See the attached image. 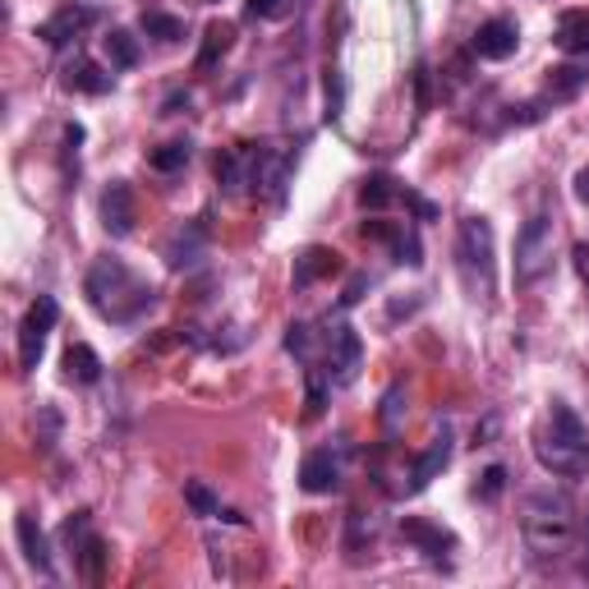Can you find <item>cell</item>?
<instances>
[{
  "label": "cell",
  "instance_id": "29",
  "mask_svg": "<svg viewBox=\"0 0 589 589\" xmlns=\"http://www.w3.org/2000/svg\"><path fill=\"white\" fill-rule=\"evenodd\" d=\"M184 502L194 507L199 516H221V502L203 489V483H184Z\"/></svg>",
  "mask_w": 589,
  "mask_h": 589
},
{
  "label": "cell",
  "instance_id": "3",
  "mask_svg": "<svg viewBox=\"0 0 589 589\" xmlns=\"http://www.w3.org/2000/svg\"><path fill=\"white\" fill-rule=\"evenodd\" d=\"M456 277L474 304H493L497 259H493V226L489 217H460L456 226Z\"/></svg>",
  "mask_w": 589,
  "mask_h": 589
},
{
  "label": "cell",
  "instance_id": "4",
  "mask_svg": "<svg viewBox=\"0 0 589 589\" xmlns=\"http://www.w3.org/2000/svg\"><path fill=\"white\" fill-rule=\"evenodd\" d=\"M534 456H539L543 470H553L562 479L589 474V433H585V424L566 401H553L549 429H543V437L534 442Z\"/></svg>",
  "mask_w": 589,
  "mask_h": 589
},
{
  "label": "cell",
  "instance_id": "25",
  "mask_svg": "<svg viewBox=\"0 0 589 589\" xmlns=\"http://www.w3.org/2000/svg\"><path fill=\"white\" fill-rule=\"evenodd\" d=\"M230 41H236V28H230V24H213V28H207L203 51H199V70H213L217 60L230 51Z\"/></svg>",
  "mask_w": 589,
  "mask_h": 589
},
{
  "label": "cell",
  "instance_id": "8",
  "mask_svg": "<svg viewBox=\"0 0 589 589\" xmlns=\"http://www.w3.org/2000/svg\"><path fill=\"white\" fill-rule=\"evenodd\" d=\"M134 221H139L134 189L124 184V180H111L107 194H101V226H107V236L124 240V236H134Z\"/></svg>",
  "mask_w": 589,
  "mask_h": 589
},
{
  "label": "cell",
  "instance_id": "23",
  "mask_svg": "<svg viewBox=\"0 0 589 589\" xmlns=\"http://www.w3.org/2000/svg\"><path fill=\"white\" fill-rule=\"evenodd\" d=\"M396 199H401V189H396L392 176H369L360 184V207L364 213H383V207H392Z\"/></svg>",
  "mask_w": 589,
  "mask_h": 589
},
{
  "label": "cell",
  "instance_id": "28",
  "mask_svg": "<svg viewBox=\"0 0 589 589\" xmlns=\"http://www.w3.org/2000/svg\"><path fill=\"white\" fill-rule=\"evenodd\" d=\"M101 557H107V549H101V539L88 534V543L79 549V566H83V576L88 580H101Z\"/></svg>",
  "mask_w": 589,
  "mask_h": 589
},
{
  "label": "cell",
  "instance_id": "34",
  "mask_svg": "<svg viewBox=\"0 0 589 589\" xmlns=\"http://www.w3.org/2000/svg\"><path fill=\"white\" fill-rule=\"evenodd\" d=\"M572 259H576V272H580V281L589 286V244H576V254H572Z\"/></svg>",
  "mask_w": 589,
  "mask_h": 589
},
{
  "label": "cell",
  "instance_id": "24",
  "mask_svg": "<svg viewBox=\"0 0 589 589\" xmlns=\"http://www.w3.org/2000/svg\"><path fill=\"white\" fill-rule=\"evenodd\" d=\"M139 28L147 33V37H157V41H180L184 37V19H176V14H161V10H143V19H139Z\"/></svg>",
  "mask_w": 589,
  "mask_h": 589
},
{
  "label": "cell",
  "instance_id": "11",
  "mask_svg": "<svg viewBox=\"0 0 589 589\" xmlns=\"http://www.w3.org/2000/svg\"><path fill=\"white\" fill-rule=\"evenodd\" d=\"M341 474H346V466H341V456H336L332 447L309 452L304 466H300V489L304 493H336L341 489Z\"/></svg>",
  "mask_w": 589,
  "mask_h": 589
},
{
  "label": "cell",
  "instance_id": "21",
  "mask_svg": "<svg viewBox=\"0 0 589 589\" xmlns=\"http://www.w3.org/2000/svg\"><path fill=\"white\" fill-rule=\"evenodd\" d=\"M101 47H107V60H111V70H134L139 65V37L134 33H124V28H111L107 37H101Z\"/></svg>",
  "mask_w": 589,
  "mask_h": 589
},
{
  "label": "cell",
  "instance_id": "22",
  "mask_svg": "<svg viewBox=\"0 0 589 589\" xmlns=\"http://www.w3.org/2000/svg\"><path fill=\"white\" fill-rule=\"evenodd\" d=\"M189 157H194V143H189V139H171V143H161L157 153L147 157V166L161 171V176H176V171H184V166H189Z\"/></svg>",
  "mask_w": 589,
  "mask_h": 589
},
{
  "label": "cell",
  "instance_id": "2",
  "mask_svg": "<svg viewBox=\"0 0 589 589\" xmlns=\"http://www.w3.org/2000/svg\"><path fill=\"white\" fill-rule=\"evenodd\" d=\"M520 539L539 562H557L572 553L576 543V507L566 493L543 489L525 502V516H520Z\"/></svg>",
  "mask_w": 589,
  "mask_h": 589
},
{
  "label": "cell",
  "instance_id": "12",
  "mask_svg": "<svg viewBox=\"0 0 589 589\" xmlns=\"http://www.w3.org/2000/svg\"><path fill=\"white\" fill-rule=\"evenodd\" d=\"M93 19H97V10H88V5H74V0H70V5H60V10L47 19V24L37 28V37L47 41V47H65V41H74L83 28L93 24Z\"/></svg>",
  "mask_w": 589,
  "mask_h": 589
},
{
  "label": "cell",
  "instance_id": "36",
  "mask_svg": "<svg viewBox=\"0 0 589 589\" xmlns=\"http://www.w3.org/2000/svg\"><path fill=\"white\" fill-rule=\"evenodd\" d=\"M180 107H189V93H176V97H166V116H176Z\"/></svg>",
  "mask_w": 589,
  "mask_h": 589
},
{
  "label": "cell",
  "instance_id": "30",
  "mask_svg": "<svg viewBox=\"0 0 589 589\" xmlns=\"http://www.w3.org/2000/svg\"><path fill=\"white\" fill-rule=\"evenodd\" d=\"M360 236L396 249V244H401V236H406V226H392V221H364V226H360Z\"/></svg>",
  "mask_w": 589,
  "mask_h": 589
},
{
  "label": "cell",
  "instance_id": "9",
  "mask_svg": "<svg viewBox=\"0 0 589 589\" xmlns=\"http://www.w3.org/2000/svg\"><path fill=\"white\" fill-rule=\"evenodd\" d=\"M447 466H452V429L442 424V429L433 433V442L424 447V456L414 460V470H410V483H406V493H424L429 483H433L442 470H447Z\"/></svg>",
  "mask_w": 589,
  "mask_h": 589
},
{
  "label": "cell",
  "instance_id": "31",
  "mask_svg": "<svg viewBox=\"0 0 589 589\" xmlns=\"http://www.w3.org/2000/svg\"><path fill=\"white\" fill-rule=\"evenodd\" d=\"M502 489H507V470L493 466V470H483V483L474 489V497H479V502H497V497H502Z\"/></svg>",
  "mask_w": 589,
  "mask_h": 589
},
{
  "label": "cell",
  "instance_id": "27",
  "mask_svg": "<svg viewBox=\"0 0 589 589\" xmlns=\"http://www.w3.org/2000/svg\"><path fill=\"white\" fill-rule=\"evenodd\" d=\"M286 350L294 354V360L313 364V327H309V323H290V332H286Z\"/></svg>",
  "mask_w": 589,
  "mask_h": 589
},
{
  "label": "cell",
  "instance_id": "32",
  "mask_svg": "<svg viewBox=\"0 0 589 589\" xmlns=\"http://www.w3.org/2000/svg\"><path fill=\"white\" fill-rule=\"evenodd\" d=\"M369 286H373V277H369V272H354V277H350V286H346V294H341V309H350V304H360Z\"/></svg>",
  "mask_w": 589,
  "mask_h": 589
},
{
  "label": "cell",
  "instance_id": "1",
  "mask_svg": "<svg viewBox=\"0 0 589 589\" xmlns=\"http://www.w3.org/2000/svg\"><path fill=\"white\" fill-rule=\"evenodd\" d=\"M83 294H88V304L101 313L107 323L116 327H130L139 318L157 309V290L147 286L134 267H124L120 259H97L88 267V281H83Z\"/></svg>",
  "mask_w": 589,
  "mask_h": 589
},
{
  "label": "cell",
  "instance_id": "16",
  "mask_svg": "<svg viewBox=\"0 0 589 589\" xmlns=\"http://www.w3.org/2000/svg\"><path fill=\"white\" fill-rule=\"evenodd\" d=\"M589 88V70L585 65H562L549 74V88H543V107H562V101H576Z\"/></svg>",
  "mask_w": 589,
  "mask_h": 589
},
{
  "label": "cell",
  "instance_id": "20",
  "mask_svg": "<svg viewBox=\"0 0 589 589\" xmlns=\"http://www.w3.org/2000/svg\"><path fill=\"white\" fill-rule=\"evenodd\" d=\"M65 377L70 383H97L101 377V360H97V350L93 346H83V341H74L70 350H65Z\"/></svg>",
  "mask_w": 589,
  "mask_h": 589
},
{
  "label": "cell",
  "instance_id": "13",
  "mask_svg": "<svg viewBox=\"0 0 589 589\" xmlns=\"http://www.w3.org/2000/svg\"><path fill=\"white\" fill-rule=\"evenodd\" d=\"M401 539L414 543L419 553H429L433 562H442V557L456 549L452 530H442V525H433V520H424V516H406V520H401Z\"/></svg>",
  "mask_w": 589,
  "mask_h": 589
},
{
  "label": "cell",
  "instance_id": "19",
  "mask_svg": "<svg viewBox=\"0 0 589 589\" xmlns=\"http://www.w3.org/2000/svg\"><path fill=\"white\" fill-rule=\"evenodd\" d=\"M111 74L107 70H97L93 60H74V65L65 70V88H74V93H93V97H101V93H111Z\"/></svg>",
  "mask_w": 589,
  "mask_h": 589
},
{
  "label": "cell",
  "instance_id": "10",
  "mask_svg": "<svg viewBox=\"0 0 589 589\" xmlns=\"http://www.w3.org/2000/svg\"><path fill=\"white\" fill-rule=\"evenodd\" d=\"M470 47H474L479 60H507V56H516V47H520L516 19H489V24H479Z\"/></svg>",
  "mask_w": 589,
  "mask_h": 589
},
{
  "label": "cell",
  "instance_id": "26",
  "mask_svg": "<svg viewBox=\"0 0 589 589\" xmlns=\"http://www.w3.org/2000/svg\"><path fill=\"white\" fill-rule=\"evenodd\" d=\"M401 414H406V387L396 383V387H387V396H383V433H387V437L401 433Z\"/></svg>",
  "mask_w": 589,
  "mask_h": 589
},
{
  "label": "cell",
  "instance_id": "18",
  "mask_svg": "<svg viewBox=\"0 0 589 589\" xmlns=\"http://www.w3.org/2000/svg\"><path fill=\"white\" fill-rule=\"evenodd\" d=\"M553 41H557L566 56H589V10H566V14H557Z\"/></svg>",
  "mask_w": 589,
  "mask_h": 589
},
{
  "label": "cell",
  "instance_id": "5",
  "mask_svg": "<svg viewBox=\"0 0 589 589\" xmlns=\"http://www.w3.org/2000/svg\"><path fill=\"white\" fill-rule=\"evenodd\" d=\"M553 254H557V221L549 213H539L516 236V281L534 286L543 272H553Z\"/></svg>",
  "mask_w": 589,
  "mask_h": 589
},
{
  "label": "cell",
  "instance_id": "6",
  "mask_svg": "<svg viewBox=\"0 0 589 589\" xmlns=\"http://www.w3.org/2000/svg\"><path fill=\"white\" fill-rule=\"evenodd\" d=\"M60 318V304L51 300V294H37V300L28 304L24 323H19V369L33 373L41 364V350H47V336Z\"/></svg>",
  "mask_w": 589,
  "mask_h": 589
},
{
  "label": "cell",
  "instance_id": "7",
  "mask_svg": "<svg viewBox=\"0 0 589 589\" xmlns=\"http://www.w3.org/2000/svg\"><path fill=\"white\" fill-rule=\"evenodd\" d=\"M323 341H327V377H332V387H350L354 377H360V364H364L360 332H354L350 323H332L323 332Z\"/></svg>",
  "mask_w": 589,
  "mask_h": 589
},
{
  "label": "cell",
  "instance_id": "17",
  "mask_svg": "<svg viewBox=\"0 0 589 589\" xmlns=\"http://www.w3.org/2000/svg\"><path fill=\"white\" fill-rule=\"evenodd\" d=\"M203 244H207V226L189 221L184 230H176V240L166 244V263H171V267H194L203 259Z\"/></svg>",
  "mask_w": 589,
  "mask_h": 589
},
{
  "label": "cell",
  "instance_id": "35",
  "mask_svg": "<svg viewBox=\"0 0 589 589\" xmlns=\"http://www.w3.org/2000/svg\"><path fill=\"white\" fill-rule=\"evenodd\" d=\"M576 199L589 207V166H580V176H576Z\"/></svg>",
  "mask_w": 589,
  "mask_h": 589
},
{
  "label": "cell",
  "instance_id": "33",
  "mask_svg": "<svg viewBox=\"0 0 589 589\" xmlns=\"http://www.w3.org/2000/svg\"><path fill=\"white\" fill-rule=\"evenodd\" d=\"M277 10H281V0H249V5H244L249 19H267V14H277Z\"/></svg>",
  "mask_w": 589,
  "mask_h": 589
},
{
  "label": "cell",
  "instance_id": "15",
  "mask_svg": "<svg viewBox=\"0 0 589 589\" xmlns=\"http://www.w3.org/2000/svg\"><path fill=\"white\" fill-rule=\"evenodd\" d=\"M332 272H341V254L336 249H323V244H309L300 259H294V290H309L313 281L332 277Z\"/></svg>",
  "mask_w": 589,
  "mask_h": 589
},
{
  "label": "cell",
  "instance_id": "14",
  "mask_svg": "<svg viewBox=\"0 0 589 589\" xmlns=\"http://www.w3.org/2000/svg\"><path fill=\"white\" fill-rule=\"evenodd\" d=\"M14 534H19V549H24V557H28L33 572L51 576V572H56V562H51V543H47V534H41L37 516H28V512L19 516V520H14Z\"/></svg>",
  "mask_w": 589,
  "mask_h": 589
}]
</instances>
